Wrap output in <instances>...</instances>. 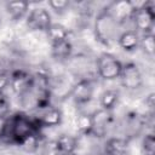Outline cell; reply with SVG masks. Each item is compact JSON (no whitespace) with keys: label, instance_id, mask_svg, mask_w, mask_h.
<instances>
[{"label":"cell","instance_id":"d4e9b609","mask_svg":"<svg viewBox=\"0 0 155 155\" xmlns=\"http://www.w3.org/2000/svg\"><path fill=\"white\" fill-rule=\"evenodd\" d=\"M10 87V71L0 68V92H5Z\"/></svg>","mask_w":155,"mask_h":155},{"label":"cell","instance_id":"7c38bea8","mask_svg":"<svg viewBox=\"0 0 155 155\" xmlns=\"http://www.w3.org/2000/svg\"><path fill=\"white\" fill-rule=\"evenodd\" d=\"M109 12L111 16L115 18V21L119 23V25L131 21L133 11H134V5L133 1L130 0H120V1H113L107 5Z\"/></svg>","mask_w":155,"mask_h":155},{"label":"cell","instance_id":"30bf717a","mask_svg":"<svg viewBox=\"0 0 155 155\" xmlns=\"http://www.w3.org/2000/svg\"><path fill=\"white\" fill-rule=\"evenodd\" d=\"M33 87V73L23 69L17 68L10 71V90L17 96H22L30 91Z\"/></svg>","mask_w":155,"mask_h":155},{"label":"cell","instance_id":"4316f807","mask_svg":"<svg viewBox=\"0 0 155 155\" xmlns=\"http://www.w3.org/2000/svg\"><path fill=\"white\" fill-rule=\"evenodd\" d=\"M59 155H76L75 153H73V154H59Z\"/></svg>","mask_w":155,"mask_h":155},{"label":"cell","instance_id":"277c9868","mask_svg":"<svg viewBox=\"0 0 155 155\" xmlns=\"http://www.w3.org/2000/svg\"><path fill=\"white\" fill-rule=\"evenodd\" d=\"M122 62L111 52H101L94 61V70L103 81H114L120 78Z\"/></svg>","mask_w":155,"mask_h":155},{"label":"cell","instance_id":"7402d4cb","mask_svg":"<svg viewBox=\"0 0 155 155\" xmlns=\"http://www.w3.org/2000/svg\"><path fill=\"white\" fill-rule=\"evenodd\" d=\"M142 155H155V136L154 132H144L140 140Z\"/></svg>","mask_w":155,"mask_h":155},{"label":"cell","instance_id":"603a6c76","mask_svg":"<svg viewBox=\"0 0 155 155\" xmlns=\"http://www.w3.org/2000/svg\"><path fill=\"white\" fill-rule=\"evenodd\" d=\"M47 5L51 8V11L58 16L65 15L71 7V2L67 0H50L47 1Z\"/></svg>","mask_w":155,"mask_h":155},{"label":"cell","instance_id":"9c48e42d","mask_svg":"<svg viewBox=\"0 0 155 155\" xmlns=\"http://www.w3.org/2000/svg\"><path fill=\"white\" fill-rule=\"evenodd\" d=\"M91 119H92V128L90 136L94 138H105L109 133L110 127L113 126L114 113L99 108L91 113Z\"/></svg>","mask_w":155,"mask_h":155},{"label":"cell","instance_id":"ac0fdd59","mask_svg":"<svg viewBox=\"0 0 155 155\" xmlns=\"http://www.w3.org/2000/svg\"><path fill=\"white\" fill-rule=\"evenodd\" d=\"M99 108L114 111V109L117 107L120 102V91L117 88H105L102 91L98 98Z\"/></svg>","mask_w":155,"mask_h":155},{"label":"cell","instance_id":"2e32d148","mask_svg":"<svg viewBox=\"0 0 155 155\" xmlns=\"http://www.w3.org/2000/svg\"><path fill=\"white\" fill-rule=\"evenodd\" d=\"M56 154H73L79 148V138L71 133H61L53 139Z\"/></svg>","mask_w":155,"mask_h":155},{"label":"cell","instance_id":"d6986e66","mask_svg":"<svg viewBox=\"0 0 155 155\" xmlns=\"http://www.w3.org/2000/svg\"><path fill=\"white\" fill-rule=\"evenodd\" d=\"M70 35H71L70 29L59 22H52V24L50 25V28L45 34L46 39L48 40V44L70 39Z\"/></svg>","mask_w":155,"mask_h":155},{"label":"cell","instance_id":"ba28073f","mask_svg":"<svg viewBox=\"0 0 155 155\" xmlns=\"http://www.w3.org/2000/svg\"><path fill=\"white\" fill-rule=\"evenodd\" d=\"M52 22L53 21L50 10L42 6H36L30 8L28 16L25 17V25L28 31L30 33H38L45 35Z\"/></svg>","mask_w":155,"mask_h":155},{"label":"cell","instance_id":"8992f818","mask_svg":"<svg viewBox=\"0 0 155 155\" xmlns=\"http://www.w3.org/2000/svg\"><path fill=\"white\" fill-rule=\"evenodd\" d=\"M94 91H96L94 80L92 78H82L73 82L67 97L70 98L75 105L81 107L88 104L93 99Z\"/></svg>","mask_w":155,"mask_h":155},{"label":"cell","instance_id":"484cf974","mask_svg":"<svg viewBox=\"0 0 155 155\" xmlns=\"http://www.w3.org/2000/svg\"><path fill=\"white\" fill-rule=\"evenodd\" d=\"M10 110V99L5 92H0V115H7Z\"/></svg>","mask_w":155,"mask_h":155},{"label":"cell","instance_id":"ffe728a7","mask_svg":"<svg viewBox=\"0 0 155 155\" xmlns=\"http://www.w3.org/2000/svg\"><path fill=\"white\" fill-rule=\"evenodd\" d=\"M74 126L75 130L80 136H90L91 134V128H92V119H91V113L86 111H79L75 115L74 119Z\"/></svg>","mask_w":155,"mask_h":155},{"label":"cell","instance_id":"3957f363","mask_svg":"<svg viewBox=\"0 0 155 155\" xmlns=\"http://www.w3.org/2000/svg\"><path fill=\"white\" fill-rule=\"evenodd\" d=\"M134 11L131 18L134 30L139 34L150 33L154 28L155 22V2L154 1H140L134 2Z\"/></svg>","mask_w":155,"mask_h":155},{"label":"cell","instance_id":"6da1fadb","mask_svg":"<svg viewBox=\"0 0 155 155\" xmlns=\"http://www.w3.org/2000/svg\"><path fill=\"white\" fill-rule=\"evenodd\" d=\"M40 131L41 130L39 128L33 116L24 111H17L7 116L6 127L0 143L18 147L25 138Z\"/></svg>","mask_w":155,"mask_h":155},{"label":"cell","instance_id":"7a4b0ae2","mask_svg":"<svg viewBox=\"0 0 155 155\" xmlns=\"http://www.w3.org/2000/svg\"><path fill=\"white\" fill-rule=\"evenodd\" d=\"M92 31L94 40L103 47H111L117 39L119 35V23L109 12L107 5L97 11L93 24Z\"/></svg>","mask_w":155,"mask_h":155},{"label":"cell","instance_id":"5bb4252c","mask_svg":"<svg viewBox=\"0 0 155 155\" xmlns=\"http://www.w3.org/2000/svg\"><path fill=\"white\" fill-rule=\"evenodd\" d=\"M130 140L122 136H110L105 138L103 155H128Z\"/></svg>","mask_w":155,"mask_h":155},{"label":"cell","instance_id":"cb8c5ba5","mask_svg":"<svg viewBox=\"0 0 155 155\" xmlns=\"http://www.w3.org/2000/svg\"><path fill=\"white\" fill-rule=\"evenodd\" d=\"M154 105H155V93L150 92L149 94L145 96L144 98V107H145V115L150 116L154 113Z\"/></svg>","mask_w":155,"mask_h":155},{"label":"cell","instance_id":"8fae6325","mask_svg":"<svg viewBox=\"0 0 155 155\" xmlns=\"http://www.w3.org/2000/svg\"><path fill=\"white\" fill-rule=\"evenodd\" d=\"M40 130L54 128L62 125L63 122V111L59 107L48 105L41 110H38L36 116H33Z\"/></svg>","mask_w":155,"mask_h":155},{"label":"cell","instance_id":"9a60e30c","mask_svg":"<svg viewBox=\"0 0 155 155\" xmlns=\"http://www.w3.org/2000/svg\"><path fill=\"white\" fill-rule=\"evenodd\" d=\"M139 38H140V34L137 30L126 29V30L119 33L116 44L122 51L132 53L139 48Z\"/></svg>","mask_w":155,"mask_h":155},{"label":"cell","instance_id":"4fadbf2b","mask_svg":"<svg viewBox=\"0 0 155 155\" xmlns=\"http://www.w3.org/2000/svg\"><path fill=\"white\" fill-rule=\"evenodd\" d=\"M50 54L51 57L59 63H68L74 56V45L71 39L51 42L50 44Z\"/></svg>","mask_w":155,"mask_h":155},{"label":"cell","instance_id":"44dd1931","mask_svg":"<svg viewBox=\"0 0 155 155\" xmlns=\"http://www.w3.org/2000/svg\"><path fill=\"white\" fill-rule=\"evenodd\" d=\"M147 57L153 58L155 54V38H154V31L150 33H144L140 34L139 38V48Z\"/></svg>","mask_w":155,"mask_h":155},{"label":"cell","instance_id":"52a82bcc","mask_svg":"<svg viewBox=\"0 0 155 155\" xmlns=\"http://www.w3.org/2000/svg\"><path fill=\"white\" fill-rule=\"evenodd\" d=\"M120 84L128 92H136L144 86V75L136 62H126L122 64L120 74Z\"/></svg>","mask_w":155,"mask_h":155},{"label":"cell","instance_id":"5b68a950","mask_svg":"<svg viewBox=\"0 0 155 155\" xmlns=\"http://www.w3.org/2000/svg\"><path fill=\"white\" fill-rule=\"evenodd\" d=\"M148 115L142 114L137 110H130L127 111L122 120H121V130L122 133L120 136L125 137L126 139H128L130 142L134 138H137L138 136L143 134L145 126L148 125Z\"/></svg>","mask_w":155,"mask_h":155},{"label":"cell","instance_id":"e0dca14e","mask_svg":"<svg viewBox=\"0 0 155 155\" xmlns=\"http://www.w3.org/2000/svg\"><path fill=\"white\" fill-rule=\"evenodd\" d=\"M4 8L8 19L13 23H18L28 16L30 4L25 1H7L4 4Z\"/></svg>","mask_w":155,"mask_h":155}]
</instances>
